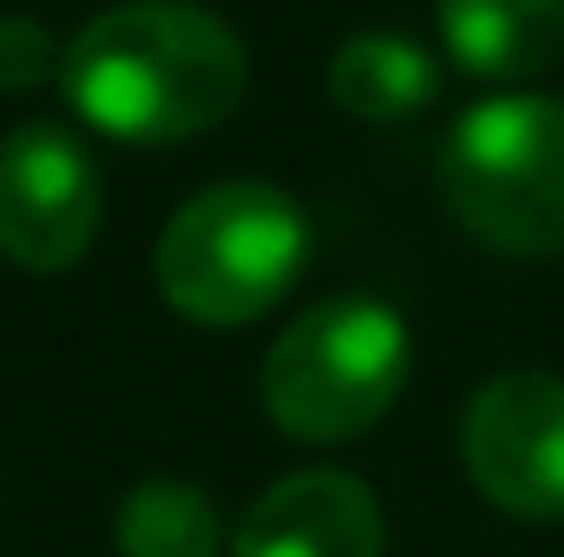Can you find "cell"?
I'll list each match as a JSON object with an SVG mask.
<instances>
[{
	"mask_svg": "<svg viewBox=\"0 0 564 557\" xmlns=\"http://www.w3.org/2000/svg\"><path fill=\"white\" fill-rule=\"evenodd\" d=\"M250 86L237 26L197 0H119L59 53L66 106L119 144H191L217 132Z\"/></svg>",
	"mask_w": 564,
	"mask_h": 557,
	"instance_id": "6da1fadb",
	"label": "cell"
},
{
	"mask_svg": "<svg viewBox=\"0 0 564 557\" xmlns=\"http://www.w3.org/2000/svg\"><path fill=\"white\" fill-rule=\"evenodd\" d=\"M46 79H59V53L46 26L26 13H0V92H33Z\"/></svg>",
	"mask_w": 564,
	"mask_h": 557,
	"instance_id": "8fae6325",
	"label": "cell"
},
{
	"mask_svg": "<svg viewBox=\"0 0 564 557\" xmlns=\"http://www.w3.org/2000/svg\"><path fill=\"white\" fill-rule=\"evenodd\" d=\"M308 270V217L270 177H224L184 197L151 250L158 295L197 328L270 315Z\"/></svg>",
	"mask_w": 564,
	"mask_h": 557,
	"instance_id": "7a4b0ae2",
	"label": "cell"
},
{
	"mask_svg": "<svg viewBox=\"0 0 564 557\" xmlns=\"http://www.w3.org/2000/svg\"><path fill=\"white\" fill-rule=\"evenodd\" d=\"M414 374V335L401 308L375 295H328L270 341L257 394L263 414L302 446L361 439L401 401Z\"/></svg>",
	"mask_w": 564,
	"mask_h": 557,
	"instance_id": "277c9868",
	"label": "cell"
},
{
	"mask_svg": "<svg viewBox=\"0 0 564 557\" xmlns=\"http://www.w3.org/2000/svg\"><path fill=\"white\" fill-rule=\"evenodd\" d=\"M440 40L459 73L519 86L558 66L564 0H440Z\"/></svg>",
	"mask_w": 564,
	"mask_h": 557,
	"instance_id": "ba28073f",
	"label": "cell"
},
{
	"mask_svg": "<svg viewBox=\"0 0 564 557\" xmlns=\"http://www.w3.org/2000/svg\"><path fill=\"white\" fill-rule=\"evenodd\" d=\"M388 518L381 499L335 466H308L276 479L243 525L230 532V557H381Z\"/></svg>",
	"mask_w": 564,
	"mask_h": 557,
	"instance_id": "52a82bcc",
	"label": "cell"
},
{
	"mask_svg": "<svg viewBox=\"0 0 564 557\" xmlns=\"http://www.w3.org/2000/svg\"><path fill=\"white\" fill-rule=\"evenodd\" d=\"M106 223V177L79 132L26 119L0 139V256L20 270H73Z\"/></svg>",
	"mask_w": 564,
	"mask_h": 557,
	"instance_id": "5b68a950",
	"label": "cell"
},
{
	"mask_svg": "<svg viewBox=\"0 0 564 557\" xmlns=\"http://www.w3.org/2000/svg\"><path fill=\"white\" fill-rule=\"evenodd\" d=\"M440 204L492 256H564V99L492 92L440 144Z\"/></svg>",
	"mask_w": 564,
	"mask_h": 557,
	"instance_id": "3957f363",
	"label": "cell"
},
{
	"mask_svg": "<svg viewBox=\"0 0 564 557\" xmlns=\"http://www.w3.org/2000/svg\"><path fill=\"white\" fill-rule=\"evenodd\" d=\"M440 92L433 53L401 33H355L328 59V99L361 125H401Z\"/></svg>",
	"mask_w": 564,
	"mask_h": 557,
	"instance_id": "9c48e42d",
	"label": "cell"
},
{
	"mask_svg": "<svg viewBox=\"0 0 564 557\" xmlns=\"http://www.w3.org/2000/svg\"><path fill=\"white\" fill-rule=\"evenodd\" d=\"M119 557H224V512L204 485L184 479H144L126 492L112 518Z\"/></svg>",
	"mask_w": 564,
	"mask_h": 557,
	"instance_id": "30bf717a",
	"label": "cell"
},
{
	"mask_svg": "<svg viewBox=\"0 0 564 557\" xmlns=\"http://www.w3.org/2000/svg\"><path fill=\"white\" fill-rule=\"evenodd\" d=\"M459 459L486 505L512 518H564V381L492 374L459 414Z\"/></svg>",
	"mask_w": 564,
	"mask_h": 557,
	"instance_id": "8992f818",
	"label": "cell"
}]
</instances>
